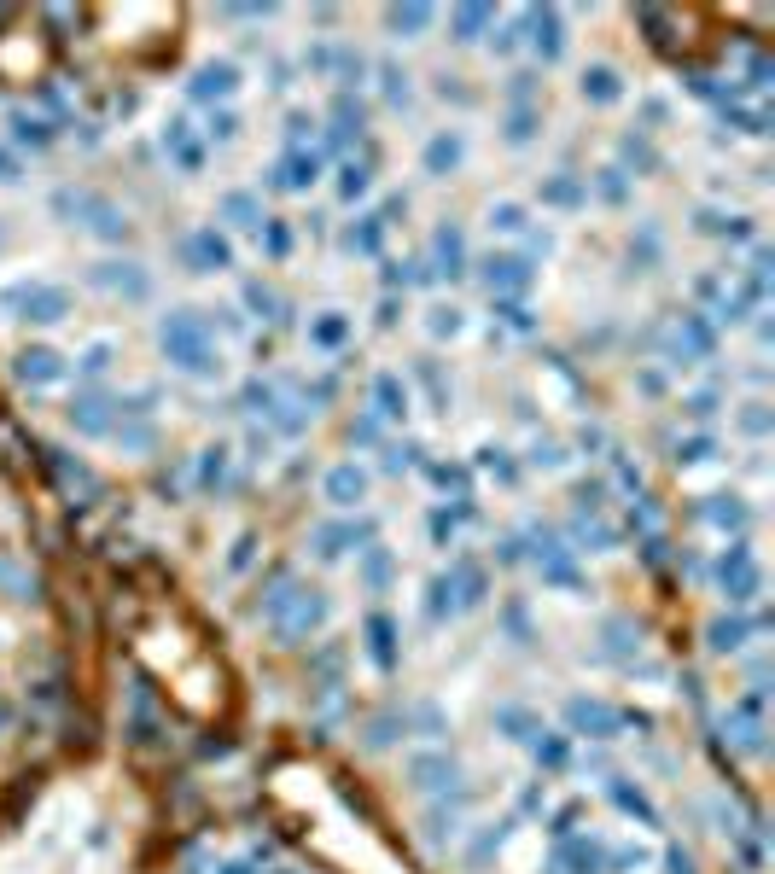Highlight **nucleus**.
Instances as JSON below:
<instances>
[{"label":"nucleus","instance_id":"f257e3e1","mask_svg":"<svg viewBox=\"0 0 775 874\" xmlns=\"http://www.w3.org/2000/svg\"><path fill=\"white\" fill-rule=\"evenodd\" d=\"M158 350L181 373H193V379H216L222 373V344H216V327L204 321V309H169L158 321Z\"/></svg>","mask_w":775,"mask_h":874},{"label":"nucleus","instance_id":"f03ea898","mask_svg":"<svg viewBox=\"0 0 775 874\" xmlns=\"http://www.w3.org/2000/svg\"><path fill=\"white\" fill-rule=\"evenodd\" d=\"M269 624L280 630L286 641H304L309 630H321V618H327V601H321V589H304V583H280L269 595Z\"/></svg>","mask_w":775,"mask_h":874},{"label":"nucleus","instance_id":"7ed1b4c3","mask_svg":"<svg viewBox=\"0 0 775 874\" xmlns=\"http://www.w3.org/2000/svg\"><path fill=\"white\" fill-rule=\"evenodd\" d=\"M0 309L12 315V321H35V327H53V321H65L76 298H70L65 286H47V280H18V286H6L0 292Z\"/></svg>","mask_w":775,"mask_h":874},{"label":"nucleus","instance_id":"20e7f679","mask_svg":"<svg viewBox=\"0 0 775 874\" xmlns=\"http://www.w3.org/2000/svg\"><path fill=\"white\" fill-rule=\"evenodd\" d=\"M478 280L490 286V298H519V292H531V257H519V251H490L484 263H478Z\"/></svg>","mask_w":775,"mask_h":874},{"label":"nucleus","instance_id":"39448f33","mask_svg":"<svg viewBox=\"0 0 775 874\" xmlns=\"http://www.w3.org/2000/svg\"><path fill=\"white\" fill-rule=\"evenodd\" d=\"M88 280H94L100 292H111V298H123V303H146V298H152V274L140 269V263H129V257H123V263H94Z\"/></svg>","mask_w":775,"mask_h":874},{"label":"nucleus","instance_id":"423d86ee","mask_svg":"<svg viewBox=\"0 0 775 874\" xmlns=\"http://www.w3.org/2000/svg\"><path fill=\"white\" fill-rule=\"evenodd\" d=\"M321 169H327V152H304V146H292V152L269 169V187H280V193H304V187L321 181Z\"/></svg>","mask_w":775,"mask_h":874},{"label":"nucleus","instance_id":"0eeeda50","mask_svg":"<svg viewBox=\"0 0 775 874\" xmlns=\"http://www.w3.org/2000/svg\"><path fill=\"white\" fill-rule=\"evenodd\" d=\"M181 251H187V269H193V274L234 269V245H228V234H216V228H193Z\"/></svg>","mask_w":775,"mask_h":874},{"label":"nucleus","instance_id":"6e6552de","mask_svg":"<svg viewBox=\"0 0 775 874\" xmlns=\"http://www.w3.org/2000/svg\"><path fill=\"white\" fill-rule=\"evenodd\" d=\"M234 88H239V65H234V59H210V65L193 70L187 100H199V105L216 111V100H234Z\"/></svg>","mask_w":775,"mask_h":874},{"label":"nucleus","instance_id":"1a4fd4ad","mask_svg":"<svg viewBox=\"0 0 775 874\" xmlns=\"http://www.w3.org/2000/svg\"><path fill=\"white\" fill-rule=\"evenodd\" d=\"M309 542H315V560H344L350 548L362 554V548L373 542V525L368 519H362V525H350V519H344V525H315Z\"/></svg>","mask_w":775,"mask_h":874},{"label":"nucleus","instance_id":"9d476101","mask_svg":"<svg viewBox=\"0 0 775 874\" xmlns=\"http://www.w3.org/2000/svg\"><path fill=\"white\" fill-rule=\"evenodd\" d=\"M525 30H531V53H537L542 65H554V59L566 53V24H560L554 6H531V12H525Z\"/></svg>","mask_w":775,"mask_h":874},{"label":"nucleus","instance_id":"9b49d317","mask_svg":"<svg viewBox=\"0 0 775 874\" xmlns=\"http://www.w3.org/2000/svg\"><path fill=\"white\" fill-rule=\"evenodd\" d=\"M12 373H18V385H59L65 379V356L59 350H47V344H30V350H18V362H12Z\"/></svg>","mask_w":775,"mask_h":874},{"label":"nucleus","instance_id":"f8f14e48","mask_svg":"<svg viewBox=\"0 0 775 874\" xmlns=\"http://www.w3.org/2000/svg\"><path fill=\"white\" fill-rule=\"evenodd\" d=\"M70 426L88 432V437L117 432V403H111L105 391H82V397H70Z\"/></svg>","mask_w":775,"mask_h":874},{"label":"nucleus","instance_id":"ddd939ff","mask_svg":"<svg viewBox=\"0 0 775 874\" xmlns=\"http://www.w3.org/2000/svg\"><path fill=\"white\" fill-rule=\"evenodd\" d=\"M717 577H723V595L735 606H746L752 595H758V566H752V554L746 548H729L723 554V566H717Z\"/></svg>","mask_w":775,"mask_h":874},{"label":"nucleus","instance_id":"4468645a","mask_svg":"<svg viewBox=\"0 0 775 874\" xmlns=\"http://www.w3.org/2000/svg\"><path fill=\"white\" fill-rule=\"evenodd\" d=\"M164 152L187 169V175H199V169H204V146L193 140V123H187V117H169V123H164Z\"/></svg>","mask_w":775,"mask_h":874},{"label":"nucleus","instance_id":"2eb2a0df","mask_svg":"<svg viewBox=\"0 0 775 874\" xmlns=\"http://www.w3.org/2000/svg\"><path fill=\"white\" fill-rule=\"evenodd\" d=\"M432 263H438L443 280H461L467 274V239H461L455 222H443L438 234H432Z\"/></svg>","mask_w":775,"mask_h":874},{"label":"nucleus","instance_id":"dca6fc26","mask_svg":"<svg viewBox=\"0 0 775 874\" xmlns=\"http://www.w3.org/2000/svg\"><path fill=\"white\" fill-rule=\"evenodd\" d=\"M327 502H333V507L368 502V472L356 467V461H338V467L327 472Z\"/></svg>","mask_w":775,"mask_h":874},{"label":"nucleus","instance_id":"f3484780","mask_svg":"<svg viewBox=\"0 0 775 874\" xmlns=\"http://www.w3.org/2000/svg\"><path fill=\"white\" fill-rule=\"evenodd\" d=\"M566 717H572L577 735H595V740H612V735H618V711L601 706V700H572V711H566Z\"/></svg>","mask_w":775,"mask_h":874},{"label":"nucleus","instance_id":"a211bd4d","mask_svg":"<svg viewBox=\"0 0 775 874\" xmlns=\"http://www.w3.org/2000/svg\"><path fill=\"white\" fill-rule=\"evenodd\" d=\"M373 420H408L403 373H379V379H373Z\"/></svg>","mask_w":775,"mask_h":874},{"label":"nucleus","instance_id":"6ab92c4d","mask_svg":"<svg viewBox=\"0 0 775 874\" xmlns=\"http://www.w3.org/2000/svg\"><path fill=\"white\" fill-rule=\"evenodd\" d=\"M408 775H414L420 787H432V793H443V787H455V781H461L455 758H443V752H420V758H408Z\"/></svg>","mask_w":775,"mask_h":874},{"label":"nucleus","instance_id":"aec40b11","mask_svg":"<svg viewBox=\"0 0 775 874\" xmlns=\"http://www.w3.org/2000/svg\"><path fill=\"white\" fill-rule=\"evenodd\" d=\"M309 344H315V350H344V344H350V315H344V309L309 315Z\"/></svg>","mask_w":775,"mask_h":874},{"label":"nucleus","instance_id":"412c9836","mask_svg":"<svg viewBox=\"0 0 775 874\" xmlns=\"http://www.w3.org/2000/svg\"><path fill=\"white\" fill-rule=\"evenodd\" d=\"M577 94H583L589 105H612L618 94H624V76H618L612 65H589L583 76H577Z\"/></svg>","mask_w":775,"mask_h":874},{"label":"nucleus","instance_id":"4be33fe9","mask_svg":"<svg viewBox=\"0 0 775 874\" xmlns=\"http://www.w3.org/2000/svg\"><path fill=\"white\" fill-rule=\"evenodd\" d=\"M461 158H467L461 129H443V135H432V146H426V175H449V169H461Z\"/></svg>","mask_w":775,"mask_h":874},{"label":"nucleus","instance_id":"5701e85b","mask_svg":"<svg viewBox=\"0 0 775 874\" xmlns=\"http://www.w3.org/2000/svg\"><path fill=\"white\" fill-rule=\"evenodd\" d=\"M216 210H222V222H234V228H245V234H257V228L269 222L257 193H222V204H216Z\"/></svg>","mask_w":775,"mask_h":874},{"label":"nucleus","instance_id":"b1692460","mask_svg":"<svg viewBox=\"0 0 775 874\" xmlns=\"http://www.w3.org/2000/svg\"><path fill=\"white\" fill-rule=\"evenodd\" d=\"M379 239H385V222H379V210H373V216H356L338 245H344L350 257H379Z\"/></svg>","mask_w":775,"mask_h":874},{"label":"nucleus","instance_id":"393cba45","mask_svg":"<svg viewBox=\"0 0 775 874\" xmlns=\"http://www.w3.org/2000/svg\"><path fill=\"white\" fill-rule=\"evenodd\" d=\"M368 659L379 665V671L397 665V624H391L385 612H373V618H368Z\"/></svg>","mask_w":775,"mask_h":874},{"label":"nucleus","instance_id":"a878e982","mask_svg":"<svg viewBox=\"0 0 775 874\" xmlns=\"http://www.w3.org/2000/svg\"><path fill=\"white\" fill-rule=\"evenodd\" d=\"M560 869H566V874H601V869H607V851L589 845V840H566V845H560Z\"/></svg>","mask_w":775,"mask_h":874},{"label":"nucleus","instance_id":"bb28decb","mask_svg":"<svg viewBox=\"0 0 775 874\" xmlns=\"http://www.w3.org/2000/svg\"><path fill=\"white\" fill-rule=\"evenodd\" d=\"M717 350V333H711L700 315H682V327H676V356H711Z\"/></svg>","mask_w":775,"mask_h":874},{"label":"nucleus","instance_id":"cd10ccee","mask_svg":"<svg viewBox=\"0 0 775 874\" xmlns=\"http://www.w3.org/2000/svg\"><path fill=\"white\" fill-rule=\"evenodd\" d=\"M368 187H373V158H344L338 164V199L344 204H356Z\"/></svg>","mask_w":775,"mask_h":874},{"label":"nucleus","instance_id":"c85d7f7f","mask_svg":"<svg viewBox=\"0 0 775 874\" xmlns=\"http://www.w3.org/2000/svg\"><path fill=\"white\" fill-rule=\"evenodd\" d=\"M245 309H257L263 321H292V303L280 298L274 286H263V280H245Z\"/></svg>","mask_w":775,"mask_h":874},{"label":"nucleus","instance_id":"c756f323","mask_svg":"<svg viewBox=\"0 0 775 874\" xmlns=\"http://www.w3.org/2000/svg\"><path fill=\"white\" fill-rule=\"evenodd\" d=\"M542 204H554V210H577V204H589V187H583L577 175H548V181H542Z\"/></svg>","mask_w":775,"mask_h":874},{"label":"nucleus","instance_id":"7c9ffc66","mask_svg":"<svg viewBox=\"0 0 775 874\" xmlns=\"http://www.w3.org/2000/svg\"><path fill=\"white\" fill-rule=\"evenodd\" d=\"M449 30H455V41H478L484 30H496V12L490 6H455L449 12Z\"/></svg>","mask_w":775,"mask_h":874},{"label":"nucleus","instance_id":"2f4dec72","mask_svg":"<svg viewBox=\"0 0 775 874\" xmlns=\"http://www.w3.org/2000/svg\"><path fill=\"white\" fill-rule=\"evenodd\" d=\"M432 18H438L432 6H391V12H385V24H391V30L403 35V41H414V35H426V30H432Z\"/></svg>","mask_w":775,"mask_h":874},{"label":"nucleus","instance_id":"473e14b6","mask_svg":"<svg viewBox=\"0 0 775 874\" xmlns=\"http://www.w3.org/2000/svg\"><path fill=\"white\" fill-rule=\"evenodd\" d=\"M752 630H758V624L741 618V612H735V618H717V624H711V647H717V653H741Z\"/></svg>","mask_w":775,"mask_h":874},{"label":"nucleus","instance_id":"72a5a7b5","mask_svg":"<svg viewBox=\"0 0 775 874\" xmlns=\"http://www.w3.org/2000/svg\"><path fill=\"white\" fill-rule=\"evenodd\" d=\"M6 123H12V140H18V146H30V152H41V146L53 140V123H47V117H30V111H12Z\"/></svg>","mask_w":775,"mask_h":874},{"label":"nucleus","instance_id":"f704fd0d","mask_svg":"<svg viewBox=\"0 0 775 874\" xmlns=\"http://www.w3.org/2000/svg\"><path fill=\"white\" fill-rule=\"evenodd\" d=\"M362 577H368V589H385V583L397 577V560H391V548L368 542V548H362Z\"/></svg>","mask_w":775,"mask_h":874},{"label":"nucleus","instance_id":"c9c22d12","mask_svg":"<svg viewBox=\"0 0 775 874\" xmlns=\"http://www.w3.org/2000/svg\"><path fill=\"white\" fill-rule=\"evenodd\" d=\"M484 222H490V234H525V222H531V216H525V204L502 199V204H490V216H484Z\"/></svg>","mask_w":775,"mask_h":874},{"label":"nucleus","instance_id":"e433bc0d","mask_svg":"<svg viewBox=\"0 0 775 874\" xmlns=\"http://www.w3.org/2000/svg\"><path fill=\"white\" fill-rule=\"evenodd\" d=\"M537 123H542L537 105H513V111H507V146H525V140L537 135Z\"/></svg>","mask_w":775,"mask_h":874},{"label":"nucleus","instance_id":"4c0bfd02","mask_svg":"<svg viewBox=\"0 0 775 874\" xmlns=\"http://www.w3.org/2000/svg\"><path fill=\"white\" fill-rule=\"evenodd\" d=\"M199 484H204V490H222V484H228V449H222V443H216V449H204Z\"/></svg>","mask_w":775,"mask_h":874},{"label":"nucleus","instance_id":"58836bf2","mask_svg":"<svg viewBox=\"0 0 775 874\" xmlns=\"http://www.w3.org/2000/svg\"><path fill=\"white\" fill-rule=\"evenodd\" d=\"M257 239H263V251H269L274 263H280V257H292V228H286V222H263V228H257Z\"/></svg>","mask_w":775,"mask_h":874},{"label":"nucleus","instance_id":"ea45409f","mask_svg":"<svg viewBox=\"0 0 775 874\" xmlns=\"http://www.w3.org/2000/svg\"><path fill=\"white\" fill-rule=\"evenodd\" d=\"M379 82H385V100H391V105H408V100H414V88H408V70H403V65H379Z\"/></svg>","mask_w":775,"mask_h":874},{"label":"nucleus","instance_id":"a19ab883","mask_svg":"<svg viewBox=\"0 0 775 874\" xmlns=\"http://www.w3.org/2000/svg\"><path fill=\"white\" fill-rule=\"evenodd\" d=\"M426 333H432V338H455V333H461V309H455V303H438V309L426 315Z\"/></svg>","mask_w":775,"mask_h":874},{"label":"nucleus","instance_id":"79ce46f5","mask_svg":"<svg viewBox=\"0 0 775 874\" xmlns=\"http://www.w3.org/2000/svg\"><path fill=\"white\" fill-rule=\"evenodd\" d=\"M111 356H117V344H111V338L88 344V350H82V373H88V379H100V373L111 368Z\"/></svg>","mask_w":775,"mask_h":874},{"label":"nucleus","instance_id":"37998d69","mask_svg":"<svg viewBox=\"0 0 775 874\" xmlns=\"http://www.w3.org/2000/svg\"><path fill=\"white\" fill-rule=\"evenodd\" d=\"M496 315H502L513 333H531V327H537V321H531V309H525L519 298H496Z\"/></svg>","mask_w":775,"mask_h":874},{"label":"nucleus","instance_id":"c03bdc74","mask_svg":"<svg viewBox=\"0 0 775 874\" xmlns=\"http://www.w3.org/2000/svg\"><path fill=\"white\" fill-rule=\"evenodd\" d=\"M204 135H210V140H234L239 135V111H228V105H222V111H210Z\"/></svg>","mask_w":775,"mask_h":874},{"label":"nucleus","instance_id":"a18cd8bd","mask_svg":"<svg viewBox=\"0 0 775 874\" xmlns=\"http://www.w3.org/2000/svg\"><path fill=\"white\" fill-rule=\"evenodd\" d=\"M595 187H601V199H607V204H624V199H630V181H624V169H601V181H595Z\"/></svg>","mask_w":775,"mask_h":874},{"label":"nucleus","instance_id":"49530a36","mask_svg":"<svg viewBox=\"0 0 775 874\" xmlns=\"http://www.w3.org/2000/svg\"><path fill=\"white\" fill-rule=\"evenodd\" d=\"M624 158H630V164H636L641 175H653V169H659V158H653V146H647V140H636V135L624 140Z\"/></svg>","mask_w":775,"mask_h":874},{"label":"nucleus","instance_id":"de8ad7c7","mask_svg":"<svg viewBox=\"0 0 775 874\" xmlns=\"http://www.w3.org/2000/svg\"><path fill=\"white\" fill-rule=\"evenodd\" d=\"M385 467H391V472L414 467V443H391V449H385Z\"/></svg>","mask_w":775,"mask_h":874},{"label":"nucleus","instance_id":"09e8293b","mask_svg":"<svg viewBox=\"0 0 775 874\" xmlns=\"http://www.w3.org/2000/svg\"><path fill=\"white\" fill-rule=\"evenodd\" d=\"M676 455H682V461H711V437H688Z\"/></svg>","mask_w":775,"mask_h":874},{"label":"nucleus","instance_id":"8fccbe9b","mask_svg":"<svg viewBox=\"0 0 775 874\" xmlns=\"http://www.w3.org/2000/svg\"><path fill=\"white\" fill-rule=\"evenodd\" d=\"M741 426H746V432H752V437L764 432V426H770V414H764V403H746V414H741Z\"/></svg>","mask_w":775,"mask_h":874},{"label":"nucleus","instance_id":"3c124183","mask_svg":"<svg viewBox=\"0 0 775 874\" xmlns=\"http://www.w3.org/2000/svg\"><path fill=\"white\" fill-rule=\"evenodd\" d=\"M309 129H315V117H309V111H292V117H286V135H292V140H304Z\"/></svg>","mask_w":775,"mask_h":874},{"label":"nucleus","instance_id":"603ef678","mask_svg":"<svg viewBox=\"0 0 775 874\" xmlns=\"http://www.w3.org/2000/svg\"><path fill=\"white\" fill-rule=\"evenodd\" d=\"M711 408H717V397H711V391H694V397H688V414H694V420H706Z\"/></svg>","mask_w":775,"mask_h":874},{"label":"nucleus","instance_id":"864d4df0","mask_svg":"<svg viewBox=\"0 0 775 874\" xmlns=\"http://www.w3.org/2000/svg\"><path fill=\"white\" fill-rule=\"evenodd\" d=\"M397 309H403V303L385 292V298H379V327H397Z\"/></svg>","mask_w":775,"mask_h":874},{"label":"nucleus","instance_id":"5fc2aeb1","mask_svg":"<svg viewBox=\"0 0 775 874\" xmlns=\"http://www.w3.org/2000/svg\"><path fill=\"white\" fill-rule=\"evenodd\" d=\"M0 181H18V164H12L6 152H0Z\"/></svg>","mask_w":775,"mask_h":874}]
</instances>
